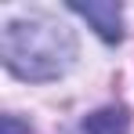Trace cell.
I'll return each mask as SVG.
<instances>
[{
  "mask_svg": "<svg viewBox=\"0 0 134 134\" xmlns=\"http://www.w3.org/2000/svg\"><path fill=\"white\" fill-rule=\"evenodd\" d=\"M0 58L18 80L47 83L72 69L76 33L51 15H18L0 29Z\"/></svg>",
  "mask_w": 134,
  "mask_h": 134,
  "instance_id": "6da1fadb",
  "label": "cell"
},
{
  "mask_svg": "<svg viewBox=\"0 0 134 134\" xmlns=\"http://www.w3.org/2000/svg\"><path fill=\"white\" fill-rule=\"evenodd\" d=\"M69 11L80 15V18H87L102 40H109V44L123 40V7L120 4H109V0H87V4H80V0H72Z\"/></svg>",
  "mask_w": 134,
  "mask_h": 134,
  "instance_id": "7a4b0ae2",
  "label": "cell"
},
{
  "mask_svg": "<svg viewBox=\"0 0 134 134\" xmlns=\"http://www.w3.org/2000/svg\"><path fill=\"white\" fill-rule=\"evenodd\" d=\"M127 131H131V112L123 105L98 109L83 120V134H127Z\"/></svg>",
  "mask_w": 134,
  "mask_h": 134,
  "instance_id": "3957f363",
  "label": "cell"
},
{
  "mask_svg": "<svg viewBox=\"0 0 134 134\" xmlns=\"http://www.w3.org/2000/svg\"><path fill=\"white\" fill-rule=\"evenodd\" d=\"M4 131L7 134H22V123H18L15 116H4Z\"/></svg>",
  "mask_w": 134,
  "mask_h": 134,
  "instance_id": "277c9868",
  "label": "cell"
}]
</instances>
